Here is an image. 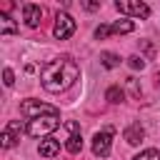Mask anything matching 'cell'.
<instances>
[{"label": "cell", "mask_w": 160, "mask_h": 160, "mask_svg": "<svg viewBox=\"0 0 160 160\" xmlns=\"http://www.w3.org/2000/svg\"><path fill=\"white\" fill-rule=\"evenodd\" d=\"M20 112H22L28 120H35V118H42V115H58V108L45 105V102H40V100H22V102H20Z\"/></svg>", "instance_id": "cell-3"}, {"label": "cell", "mask_w": 160, "mask_h": 160, "mask_svg": "<svg viewBox=\"0 0 160 160\" xmlns=\"http://www.w3.org/2000/svg\"><path fill=\"white\" fill-rule=\"evenodd\" d=\"M22 130H28V128H22V122H20V120H10V122L5 125V130H2V135H0L2 148H12V145L20 140Z\"/></svg>", "instance_id": "cell-6"}, {"label": "cell", "mask_w": 160, "mask_h": 160, "mask_svg": "<svg viewBox=\"0 0 160 160\" xmlns=\"http://www.w3.org/2000/svg\"><path fill=\"white\" fill-rule=\"evenodd\" d=\"M38 150H40L42 158H55V155L60 152V142H58V140H42Z\"/></svg>", "instance_id": "cell-11"}, {"label": "cell", "mask_w": 160, "mask_h": 160, "mask_svg": "<svg viewBox=\"0 0 160 160\" xmlns=\"http://www.w3.org/2000/svg\"><path fill=\"white\" fill-rule=\"evenodd\" d=\"M100 62H102L105 68H118V65H120V58H118L115 52H100Z\"/></svg>", "instance_id": "cell-15"}, {"label": "cell", "mask_w": 160, "mask_h": 160, "mask_svg": "<svg viewBox=\"0 0 160 160\" xmlns=\"http://www.w3.org/2000/svg\"><path fill=\"white\" fill-rule=\"evenodd\" d=\"M128 85H130V92H132L135 98H140V88H138V82H135V78H128Z\"/></svg>", "instance_id": "cell-20"}, {"label": "cell", "mask_w": 160, "mask_h": 160, "mask_svg": "<svg viewBox=\"0 0 160 160\" xmlns=\"http://www.w3.org/2000/svg\"><path fill=\"white\" fill-rule=\"evenodd\" d=\"M80 75V68L72 58H55L50 60L48 65H42V72H40V82L48 92H62L68 90Z\"/></svg>", "instance_id": "cell-1"}, {"label": "cell", "mask_w": 160, "mask_h": 160, "mask_svg": "<svg viewBox=\"0 0 160 160\" xmlns=\"http://www.w3.org/2000/svg\"><path fill=\"white\" fill-rule=\"evenodd\" d=\"M140 48L145 50V55H148V60H150V58H155V48H152V45H150L148 40H140Z\"/></svg>", "instance_id": "cell-18"}, {"label": "cell", "mask_w": 160, "mask_h": 160, "mask_svg": "<svg viewBox=\"0 0 160 160\" xmlns=\"http://www.w3.org/2000/svg\"><path fill=\"white\" fill-rule=\"evenodd\" d=\"M0 32H2V35H12V32H18V28H15L12 18H10V15H5V12H0Z\"/></svg>", "instance_id": "cell-12"}, {"label": "cell", "mask_w": 160, "mask_h": 160, "mask_svg": "<svg viewBox=\"0 0 160 160\" xmlns=\"http://www.w3.org/2000/svg\"><path fill=\"white\" fill-rule=\"evenodd\" d=\"M65 128L70 130V138H68V142H65V148H68V152H72V155H78V152L82 150V138H80V125H78L75 120H68V122H65Z\"/></svg>", "instance_id": "cell-8"}, {"label": "cell", "mask_w": 160, "mask_h": 160, "mask_svg": "<svg viewBox=\"0 0 160 160\" xmlns=\"http://www.w3.org/2000/svg\"><path fill=\"white\" fill-rule=\"evenodd\" d=\"M22 18H25V25L28 28H38L40 20H42V8L40 5H32V2H25L22 5Z\"/></svg>", "instance_id": "cell-9"}, {"label": "cell", "mask_w": 160, "mask_h": 160, "mask_svg": "<svg viewBox=\"0 0 160 160\" xmlns=\"http://www.w3.org/2000/svg\"><path fill=\"white\" fill-rule=\"evenodd\" d=\"M128 65H130L132 70H142V68H145V60H142V58H138V55H132V58L128 60Z\"/></svg>", "instance_id": "cell-17"}, {"label": "cell", "mask_w": 160, "mask_h": 160, "mask_svg": "<svg viewBox=\"0 0 160 160\" xmlns=\"http://www.w3.org/2000/svg\"><path fill=\"white\" fill-rule=\"evenodd\" d=\"M132 160H160V152H158L155 148H148V150H142L140 155H135Z\"/></svg>", "instance_id": "cell-16"}, {"label": "cell", "mask_w": 160, "mask_h": 160, "mask_svg": "<svg viewBox=\"0 0 160 160\" xmlns=\"http://www.w3.org/2000/svg\"><path fill=\"white\" fill-rule=\"evenodd\" d=\"M110 142H112V128H105V130L95 132V138H92V155L108 158L110 155Z\"/></svg>", "instance_id": "cell-5"}, {"label": "cell", "mask_w": 160, "mask_h": 160, "mask_svg": "<svg viewBox=\"0 0 160 160\" xmlns=\"http://www.w3.org/2000/svg\"><path fill=\"white\" fill-rule=\"evenodd\" d=\"M2 78H5V85H8V88H10L12 82H15V75H12V70H10V68H5V72H2Z\"/></svg>", "instance_id": "cell-19"}, {"label": "cell", "mask_w": 160, "mask_h": 160, "mask_svg": "<svg viewBox=\"0 0 160 160\" xmlns=\"http://www.w3.org/2000/svg\"><path fill=\"white\" fill-rule=\"evenodd\" d=\"M58 125H60V118L58 115H42V118H35V120L28 122V135L30 138H40V135L52 132Z\"/></svg>", "instance_id": "cell-2"}, {"label": "cell", "mask_w": 160, "mask_h": 160, "mask_svg": "<svg viewBox=\"0 0 160 160\" xmlns=\"http://www.w3.org/2000/svg\"><path fill=\"white\" fill-rule=\"evenodd\" d=\"M158 85H160V72H158Z\"/></svg>", "instance_id": "cell-21"}, {"label": "cell", "mask_w": 160, "mask_h": 160, "mask_svg": "<svg viewBox=\"0 0 160 160\" xmlns=\"http://www.w3.org/2000/svg\"><path fill=\"white\" fill-rule=\"evenodd\" d=\"M122 98H125V92H122L118 85L108 88V92H105V100H108V102H122Z\"/></svg>", "instance_id": "cell-14"}, {"label": "cell", "mask_w": 160, "mask_h": 160, "mask_svg": "<svg viewBox=\"0 0 160 160\" xmlns=\"http://www.w3.org/2000/svg\"><path fill=\"white\" fill-rule=\"evenodd\" d=\"M72 32H75V20H72L68 12H58V15H55V28H52V35H55L58 40H68Z\"/></svg>", "instance_id": "cell-4"}, {"label": "cell", "mask_w": 160, "mask_h": 160, "mask_svg": "<svg viewBox=\"0 0 160 160\" xmlns=\"http://www.w3.org/2000/svg\"><path fill=\"white\" fill-rule=\"evenodd\" d=\"M135 30V22L132 20H118L110 25V32H132Z\"/></svg>", "instance_id": "cell-13"}, {"label": "cell", "mask_w": 160, "mask_h": 160, "mask_svg": "<svg viewBox=\"0 0 160 160\" xmlns=\"http://www.w3.org/2000/svg\"><path fill=\"white\" fill-rule=\"evenodd\" d=\"M142 138H145V130H142V125H140V122H132V125L125 130V140H128L130 145H138Z\"/></svg>", "instance_id": "cell-10"}, {"label": "cell", "mask_w": 160, "mask_h": 160, "mask_svg": "<svg viewBox=\"0 0 160 160\" xmlns=\"http://www.w3.org/2000/svg\"><path fill=\"white\" fill-rule=\"evenodd\" d=\"M115 10H118V12L135 15V18H148V15H150V8H148L145 2H132V0H118V2H115Z\"/></svg>", "instance_id": "cell-7"}]
</instances>
